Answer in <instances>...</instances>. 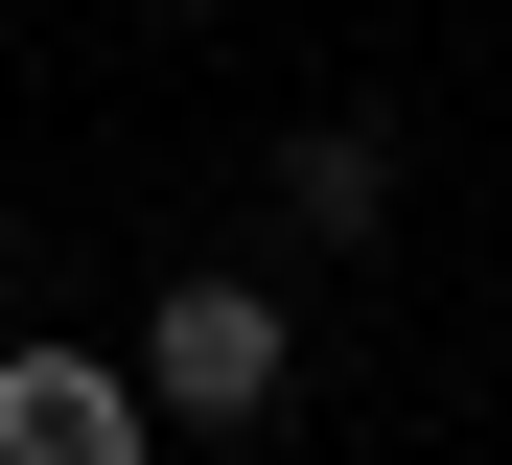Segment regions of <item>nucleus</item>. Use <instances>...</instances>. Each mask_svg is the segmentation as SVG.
<instances>
[{
  "label": "nucleus",
  "instance_id": "obj_1",
  "mask_svg": "<svg viewBox=\"0 0 512 465\" xmlns=\"http://www.w3.org/2000/svg\"><path fill=\"white\" fill-rule=\"evenodd\" d=\"M140 396L187 442H256L303 396V303H280V279H163V303H140Z\"/></svg>",
  "mask_w": 512,
  "mask_h": 465
},
{
  "label": "nucleus",
  "instance_id": "obj_2",
  "mask_svg": "<svg viewBox=\"0 0 512 465\" xmlns=\"http://www.w3.org/2000/svg\"><path fill=\"white\" fill-rule=\"evenodd\" d=\"M140 349H70V326H24L0 349V465H140Z\"/></svg>",
  "mask_w": 512,
  "mask_h": 465
},
{
  "label": "nucleus",
  "instance_id": "obj_3",
  "mask_svg": "<svg viewBox=\"0 0 512 465\" xmlns=\"http://www.w3.org/2000/svg\"><path fill=\"white\" fill-rule=\"evenodd\" d=\"M373 210H396V140H373V117H326V140H280V233H326V256H350Z\"/></svg>",
  "mask_w": 512,
  "mask_h": 465
}]
</instances>
